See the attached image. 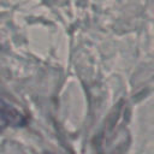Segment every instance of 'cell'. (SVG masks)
Listing matches in <instances>:
<instances>
[{"mask_svg":"<svg viewBox=\"0 0 154 154\" xmlns=\"http://www.w3.org/2000/svg\"><path fill=\"white\" fill-rule=\"evenodd\" d=\"M25 123L24 116L6 101L0 100V128L12 125L20 126Z\"/></svg>","mask_w":154,"mask_h":154,"instance_id":"6da1fadb","label":"cell"}]
</instances>
